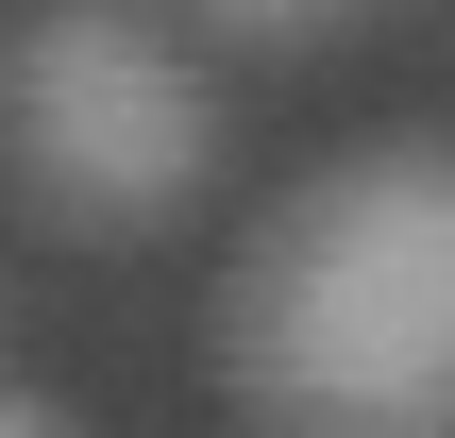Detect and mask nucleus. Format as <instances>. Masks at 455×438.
<instances>
[{"label": "nucleus", "mask_w": 455, "mask_h": 438, "mask_svg": "<svg viewBox=\"0 0 455 438\" xmlns=\"http://www.w3.org/2000/svg\"><path fill=\"white\" fill-rule=\"evenodd\" d=\"M220 371L270 438H455V152H338L236 253Z\"/></svg>", "instance_id": "1"}, {"label": "nucleus", "mask_w": 455, "mask_h": 438, "mask_svg": "<svg viewBox=\"0 0 455 438\" xmlns=\"http://www.w3.org/2000/svg\"><path fill=\"white\" fill-rule=\"evenodd\" d=\"M0 152L17 186L68 219V236H152L203 169H220V101L203 68L118 17V0H51L17 51H0Z\"/></svg>", "instance_id": "2"}, {"label": "nucleus", "mask_w": 455, "mask_h": 438, "mask_svg": "<svg viewBox=\"0 0 455 438\" xmlns=\"http://www.w3.org/2000/svg\"><path fill=\"white\" fill-rule=\"evenodd\" d=\"M186 17H220V34H321L338 0H186Z\"/></svg>", "instance_id": "3"}, {"label": "nucleus", "mask_w": 455, "mask_h": 438, "mask_svg": "<svg viewBox=\"0 0 455 438\" xmlns=\"http://www.w3.org/2000/svg\"><path fill=\"white\" fill-rule=\"evenodd\" d=\"M0 438H68V422H51V405H0Z\"/></svg>", "instance_id": "4"}]
</instances>
